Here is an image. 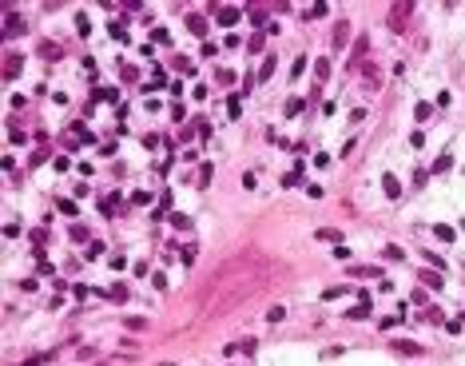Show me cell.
Segmentation results:
<instances>
[{"mask_svg":"<svg viewBox=\"0 0 465 366\" xmlns=\"http://www.w3.org/2000/svg\"><path fill=\"white\" fill-rule=\"evenodd\" d=\"M318 16H326V4H310L306 8V20H318Z\"/></svg>","mask_w":465,"mask_h":366,"instance_id":"cell-38","label":"cell"},{"mask_svg":"<svg viewBox=\"0 0 465 366\" xmlns=\"http://www.w3.org/2000/svg\"><path fill=\"white\" fill-rule=\"evenodd\" d=\"M314 76H318V80L330 76V60H318V64H314Z\"/></svg>","mask_w":465,"mask_h":366,"instance_id":"cell-36","label":"cell"},{"mask_svg":"<svg viewBox=\"0 0 465 366\" xmlns=\"http://www.w3.org/2000/svg\"><path fill=\"white\" fill-rule=\"evenodd\" d=\"M346 319H370V303H358V306H350V310H346Z\"/></svg>","mask_w":465,"mask_h":366,"instance_id":"cell-19","label":"cell"},{"mask_svg":"<svg viewBox=\"0 0 465 366\" xmlns=\"http://www.w3.org/2000/svg\"><path fill=\"white\" fill-rule=\"evenodd\" d=\"M350 274H358V279H378L382 271H378V267H354Z\"/></svg>","mask_w":465,"mask_h":366,"instance_id":"cell-29","label":"cell"},{"mask_svg":"<svg viewBox=\"0 0 465 366\" xmlns=\"http://www.w3.org/2000/svg\"><path fill=\"white\" fill-rule=\"evenodd\" d=\"M251 24L263 28V24H267V8H251Z\"/></svg>","mask_w":465,"mask_h":366,"instance_id":"cell-30","label":"cell"},{"mask_svg":"<svg viewBox=\"0 0 465 366\" xmlns=\"http://www.w3.org/2000/svg\"><path fill=\"white\" fill-rule=\"evenodd\" d=\"M450 168H453V155H437L434 159V175H445Z\"/></svg>","mask_w":465,"mask_h":366,"instance_id":"cell-17","label":"cell"},{"mask_svg":"<svg viewBox=\"0 0 465 366\" xmlns=\"http://www.w3.org/2000/svg\"><path fill=\"white\" fill-rule=\"evenodd\" d=\"M382 191H386L390 199H398V195H402V183L394 179V175H382Z\"/></svg>","mask_w":465,"mask_h":366,"instance_id":"cell-12","label":"cell"},{"mask_svg":"<svg viewBox=\"0 0 465 366\" xmlns=\"http://www.w3.org/2000/svg\"><path fill=\"white\" fill-rule=\"evenodd\" d=\"M274 68H278V56H267V60H263V68H258V84H267V80L274 76Z\"/></svg>","mask_w":465,"mask_h":366,"instance_id":"cell-10","label":"cell"},{"mask_svg":"<svg viewBox=\"0 0 465 366\" xmlns=\"http://www.w3.org/2000/svg\"><path fill=\"white\" fill-rule=\"evenodd\" d=\"M143 326H147V319H139V315H132V319H127V331H143Z\"/></svg>","mask_w":465,"mask_h":366,"instance_id":"cell-42","label":"cell"},{"mask_svg":"<svg viewBox=\"0 0 465 366\" xmlns=\"http://www.w3.org/2000/svg\"><path fill=\"white\" fill-rule=\"evenodd\" d=\"M386 259H394V263H398V259H405V251H402V247H394V243H390V247H386Z\"/></svg>","mask_w":465,"mask_h":366,"instance_id":"cell-40","label":"cell"},{"mask_svg":"<svg viewBox=\"0 0 465 366\" xmlns=\"http://www.w3.org/2000/svg\"><path fill=\"white\" fill-rule=\"evenodd\" d=\"M107 32H111V36H116V40H123V36H127V32H123V24H120V20H111V24H107Z\"/></svg>","mask_w":465,"mask_h":366,"instance_id":"cell-39","label":"cell"},{"mask_svg":"<svg viewBox=\"0 0 465 366\" xmlns=\"http://www.w3.org/2000/svg\"><path fill=\"white\" fill-rule=\"evenodd\" d=\"M195 259H199V247H195V243H191V247H183V263L191 267V263H195Z\"/></svg>","mask_w":465,"mask_h":366,"instance_id":"cell-34","label":"cell"},{"mask_svg":"<svg viewBox=\"0 0 465 366\" xmlns=\"http://www.w3.org/2000/svg\"><path fill=\"white\" fill-rule=\"evenodd\" d=\"M394 351H398V354H421V346H418V342H405V338H398V342H394Z\"/></svg>","mask_w":465,"mask_h":366,"instance_id":"cell-18","label":"cell"},{"mask_svg":"<svg viewBox=\"0 0 465 366\" xmlns=\"http://www.w3.org/2000/svg\"><path fill=\"white\" fill-rule=\"evenodd\" d=\"M187 32H191V36H207V16L191 12V16H187Z\"/></svg>","mask_w":465,"mask_h":366,"instance_id":"cell-8","label":"cell"},{"mask_svg":"<svg viewBox=\"0 0 465 366\" xmlns=\"http://www.w3.org/2000/svg\"><path fill=\"white\" fill-rule=\"evenodd\" d=\"M211 175H215V168H211V163H203V168H199V187H207V183H211Z\"/></svg>","mask_w":465,"mask_h":366,"instance_id":"cell-28","label":"cell"},{"mask_svg":"<svg viewBox=\"0 0 465 366\" xmlns=\"http://www.w3.org/2000/svg\"><path fill=\"white\" fill-rule=\"evenodd\" d=\"M461 235H465V223H461Z\"/></svg>","mask_w":465,"mask_h":366,"instance_id":"cell-48","label":"cell"},{"mask_svg":"<svg viewBox=\"0 0 465 366\" xmlns=\"http://www.w3.org/2000/svg\"><path fill=\"white\" fill-rule=\"evenodd\" d=\"M84 255H88V259H100V255H104V243H91L88 251H84Z\"/></svg>","mask_w":465,"mask_h":366,"instance_id":"cell-44","label":"cell"},{"mask_svg":"<svg viewBox=\"0 0 465 366\" xmlns=\"http://www.w3.org/2000/svg\"><path fill=\"white\" fill-rule=\"evenodd\" d=\"M195 132H199V139H207V136H211V123H207V120H199V123H195Z\"/></svg>","mask_w":465,"mask_h":366,"instance_id":"cell-46","label":"cell"},{"mask_svg":"<svg viewBox=\"0 0 465 366\" xmlns=\"http://www.w3.org/2000/svg\"><path fill=\"white\" fill-rule=\"evenodd\" d=\"M286 319V306H270L267 310V322H283Z\"/></svg>","mask_w":465,"mask_h":366,"instance_id":"cell-32","label":"cell"},{"mask_svg":"<svg viewBox=\"0 0 465 366\" xmlns=\"http://www.w3.org/2000/svg\"><path fill=\"white\" fill-rule=\"evenodd\" d=\"M235 24H239V8H235V4L219 8V28H235Z\"/></svg>","mask_w":465,"mask_h":366,"instance_id":"cell-9","label":"cell"},{"mask_svg":"<svg viewBox=\"0 0 465 366\" xmlns=\"http://www.w3.org/2000/svg\"><path fill=\"white\" fill-rule=\"evenodd\" d=\"M418 279H421V287H430V290H441V287H445V274H441V271H434V267L418 271Z\"/></svg>","mask_w":465,"mask_h":366,"instance_id":"cell-4","label":"cell"},{"mask_svg":"<svg viewBox=\"0 0 465 366\" xmlns=\"http://www.w3.org/2000/svg\"><path fill=\"white\" fill-rule=\"evenodd\" d=\"M132 203H135V207H147V203H151V195H147V191H135V195H132Z\"/></svg>","mask_w":465,"mask_h":366,"instance_id":"cell-41","label":"cell"},{"mask_svg":"<svg viewBox=\"0 0 465 366\" xmlns=\"http://www.w3.org/2000/svg\"><path fill=\"white\" fill-rule=\"evenodd\" d=\"M366 88H370V92L382 88V84H378V68H374V64H366Z\"/></svg>","mask_w":465,"mask_h":366,"instance_id":"cell-21","label":"cell"},{"mask_svg":"<svg viewBox=\"0 0 465 366\" xmlns=\"http://www.w3.org/2000/svg\"><path fill=\"white\" fill-rule=\"evenodd\" d=\"M107 299L123 303V299H127V283H111V287H107Z\"/></svg>","mask_w":465,"mask_h":366,"instance_id":"cell-16","label":"cell"},{"mask_svg":"<svg viewBox=\"0 0 465 366\" xmlns=\"http://www.w3.org/2000/svg\"><path fill=\"white\" fill-rule=\"evenodd\" d=\"M299 183H302V171H299V168L283 175V187H299Z\"/></svg>","mask_w":465,"mask_h":366,"instance_id":"cell-26","label":"cell"},{"mask_svg":"<svg viewBox=\"0 0 465 366\" xmlns=\"http://www.w3.org/2000/svg\"><path fill=\"white\" fill-rule=\"evenodd\" d=\"M72 132H76V136H80V139H84V143H96V136H91V132H88V127H84V123H80V120L72 123Z\"/></svg>","mask_w":465,"mask_h":366,"instance_id":"cell-25","label":"cell"},{"mask_svg":"<svg viewBox=\"0 0 465 366\" xmlns=\"http://www.w3.org/2000/svg\"><path fill=\"white\" fill-rule=\"evenodd\" d=\"M24 72V56L20 52H8V60H4V80H16Z\"/></svg>","mask_w":465,"mask_h":366,"instance_id":"cell-6","label":"cell"},{"mask_svg":"<svg viewBox=\"0 0 465 366\" xmlns=\"http://www.w3.org/2000/svg\"><path fill=\"white\" fill-rule=\"evenodd\" d=\"M215 84H235V72H231V68H219V72H215Z\"/></svg>","mask_w":465,"mask_h":366,"instance_id":"cell-31","label":"cell"},{"mask_svg":"<svg viewBox=\"0 0 465 366\" xmlns=\"http://www.w3.org/2000/svg\"><path fill=\"white\" fill-rule=\"evenodd\" d=\"M76 32H80V36H88V32H91V20L84 12H76Z\"/></svg>","mask_w":465,"mask_h":366,"instance_id":"cell-23","label":"cell"},{"mask_svg":"<svg viewBox=\"0 0 465 366\" xmlns=\"http://www.w3.org/2000/svg\"><path fill=\"white\" fill-rule=\"evenodd\" d=\"M414 120H418V123L434 120V104H425V100H418V104H414Z\"/></svg>","mask_w":465,"mask_h":366,"instance_id":"cell-11","label":"cell"},{"mask_svg":"<svg viewBox=\"0 0 465 366\" xmlns=\"http://www.w3.org/2000/svg\"><path fill=\"white\" fill-rule=\"evenodd\" d=\"M274 279V263L258 251V247H247L243 255L227 259L215 267V274L203 287V306L207 315H219V310H235L239 303H247L255 290H263Z\"/></svg>","mask_w":465,"mask_h":366,"instance_id":"cell-1","label":"cell"},{"mask_svg":"<svg viewBox=\"0 0 465 366\" xmlns=\"http://www.w3.org/2000/svg\"><path fill=\"white\" fill-rule=\"evenodd\" d=\"M96 100H104V104H116V100H120V92H116V88H100V92H91V104H96Z\"/></svg>","mask_w":465,"mask_h":366,"instance_id":"cell-13","label":"cell"},{"mask_svg":"<svg viewBox=\"0 0 465 366\" xmlns=\"http://www.w3.org/2000/svg\"><path fill=\"white\" fill-rule=\"evenodd\" d=\"M60 211H64V215H68V219H76V215H80V207H76L72 199H60Z\"/></svg>","mask_w":465,"mask_h":366,"instance_id":"cell-33","label":"cell"},{"mask_svg":"<svg viewBox=\"0 0 465 366\" xmlns=\"http://www.w3.org/2000/svg\"><path fill=\"white\" fill-rule=\"evenodd\" d=\"M366 52H370V36H358V40H354V52H350V68L366 64Z\"/></svg>","mask_w":465,"mask_h":366,"instance_id":"cell-5","label":"cell"},{"mask_svg":"<svg viewBox=\"0 0 465 366\" xmlns=\"http://www.w3.org/2000/svg\"><path fill=\"white\" fill-rule=\"evenodd\" d=\"M167 219H171V227H175V231H187V227H191V219H187V215H183V211L167 215Z\"/></svg>","mask_w":465,"mask_h":366,"instance_id":"cell-20","label":"cell"},{"mask_svg":"<svg viewBox=\"0 0 465 366\" xmlns=\"http://www.w3.org/2000/svg\"><path fill=\"white\" fill-rule=\"evenodd\" d=\"M414 16V0H398L390 12H386V24H390L394 32H405V20Z\"/></svg>","mask_w":465,"mask_h":366,"instance_id":"cell-2","label":"cell"},{"mask_svg":"<svg viewBox=\"0 0 465 366\" xmlns=\"http://www.w3.org/2000/svg\"><path fill=\"white\" fill-rule=\"evenodd\" d=\"M314 239H322V243H342V231H334V227H318Z\"/></svg>","mask_w":465,"mask_h":366,"instance_id":"cell-14","label":"cell"},{"mask_svg":"<svg viewBox=\"0 0 465 366\" xmlns=\"http://www.w3.org/2000/svg\"><path fill=\"white\" fill-rule=\"evenodd\" d=\"M239 351H243V354H255V351H258V338H243Z\"/></svg>","mask_w":465,"mask_h":366,"instance_id":"cell-37","label":"cell"},{"mask_svg":"<svg viewBox=\"0 0 465 366\" xmlns=\"http://www.w3.org/2000/svg\"><path fill=\"white\" fill-rule=\"evenodd\" d=\"M342 295H346V287H326V295H322V299L330 303V299H342Z\"/></svg>","mask_w":465,"mask_h":366,"instance_id":"cell-43","label":"cell"},{"mask_svg":"<svg viewBox=\"0 0 465 366\" xmlns=\"http://www.w3.org/2000/svg\"><path fill=\"white\" fill-rule=\"evenodd\" d=\"M334 52H342L346 48V40H350V20H338V24H334Z\"/></svg>","mask_w":465,"mask_h":366,"instance_id":"cell-7","label":"cell"},{"mask_svg":"<svg viewBox=\"0 0 465 366\" xmlns=\"http://www.w3.org/2000/svg\"><path fill=\"white\" fill-rule=\"evenodd\" d=\"M302 107H306V104H302L299 96H290V100H286V107H283V112H286V116H299Z\"/></svg>","mask_w":465,"mask_h":366,"instance_id":"cell-24","label":"cell"},{"mask_svg":"<svg viewBox=\"0 0 465 366\" xmlns=\"http://www.w3.org/2000/svg\"><path fill=\"white\" fill-rule=\"evenodd\" d=\"M116 203H120V195H104V203H100V211H104V215H116Z\"/></svg>","mask_w":465,"mask_h":366,"instance_id":"cell-27","label":"cell"},{"mask_svg":"<svg viewBox=\"0 0 465 366\" xmlns=\"http://www.w3.org/2000/svg\"><path fill=\"white\" fill-rule=\"evenodd\" d=\"M40 56H44V60H56V56H60V48H56V44H40Z\"/></svg>","mask_w":465,"mask_h":366,"instance_id":"cell-35","label":"cell"},{"mask_svg":"<svg viewBox=\"0 0 465 366\" xmlns=\"http://www.w3.org/2000/svg\"><path fill=\"white\" fill-rule=\"evenodd\" d=\"M247 48H251V52H258V48H263V32H255V36L247 40Z\"/></svg>","mask_w":465,"mask_h":366,"instance_id":"cell-45","label":"cell"},{"mask_svg":"<svg viewBox=\"0 0 465 366\" xmlns=\"http://www.w3.org/2000/svg\"><path fill=\"white\" fill-rule=\"evenodd\" d=\"M20 32H28L24 16H20V12H8V16H4V40H12V36H20Z\"/></svg>","mask_w":465,"mask_h":366,"instance_id":"cell-3","label":"cell"},{"mask_svg":"<svg viewBox=\"0 0 465 366\" xmlns=\"http://www.w3.org/2000/svg\"><path fill=\"white\" fill-rule=\"evenodd\" d=\"M239 112H243L239 96H231V100H227V120H239Z\"/></svg>","mask_w":465,"mask_h":366,"instance_id":"cell-22","label":"cell"},{"mask_svg":"<svg viewBox=\"0 0 465 366\" xmlns=\"http://www.w3.org/2000/svg\"><path fill=\"white\" fill-rule=\"evenodd\" d=\"M159 366H171V362H159Z\"/></svg>","mask_w":465,"mask_h":366,"instance_id":"cell-47","label":"cell"},{"mask_svg":"<svg viewBox=\"0 0 465 366\" xmlns=\"http://www.w3.org/2000/svg\"><path fill=\"white\" fill-rule=\"evenodd\" d=\"M434 235L441 239V243H453V239H457V231H453L450 223H437V227H434Z\"/></svg>","mask_w":465,"mask_h":366,"instance_id":"cell-15","label":"cell"}]
</instances>
